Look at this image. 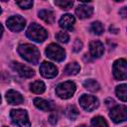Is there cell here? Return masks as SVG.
Returning <instances> with one entry per match:
<instances>
[{
  "mask_svg": "<svg viewBox=\"0 0 127 127\" xmlns=\"http://www.w3.org/2000/svg\"><path fill=\"white\" fill-rule=\"evenodd\" d=\"M18 53L19 55L26 60L27 62L31 64H38L40 60V52L38 48L32 44H23L18 47Z\"/></svg>",
  "mask_w": 127,
  "mask_h": 127,
  "instance_id": "obj_1",
  "label": "cell"
},
{
  "mask_svg": "<svg viewBox=\"0 0 127 127\" xmlns=\"http://www.w3.org/2000/svg\"><path fill=\"white\" fill-rule=\"evenodd\" d=\"M26 33H27L28 38H30L31 40L38 42V43L44 42L48 37V32L37 23L31 24Z\"/></svg>",
  "mask_w": 127,
  "mask_h": 127,
  "instance_id": "obj_2",
  "label": "cell"
},
{
  "mask_svg": "<svg viewBox=\"0 0 127 127\" xmlns=\"http://www.w3.org/2000/svg\"><path fill=\"white\" fill-rule=\"evenodd\" d=\"M10 117L12 122L18 127H31L28 113L24 109H12L10 111Z\"/></svg>",
  "mask_w": 127,
  "mask_h": 127,
  "instance_id": "obj_3",
  "label": "cell"
},
{
  "mask_svg": "<svg viewBox=\"0 0 127 127\" xmlns=\"http://www.w3.org/2000/svg\"><path fill=\"white\" fill-rule=\"evenodd\" d=\"M75 84L72 81H64L60 83L56 87V93L57 95L62 99H68L70 98L73 93L75 92Z\"/></svg>",
  "mask_w": 127,
  "mask_h": 127,
  "instance_id": "obj_4",
  "label": "cell"
},
{
  "mask_svg": "<svg viewBox=\"0 0 127 127\" xmlns=\"http://www.w3.org/2000/svg\"><path fill=\"white\" fill-rule=\"evenodd\" d=\"M46 55L55 62H62L65 58L64 50L57 44H50L46 49Z\"/></svg>",
  "mask_w": 127,
  "mask_h": 127,
  "instance_id": "obj_5",
  "label": "cell"
},
{
  "mask_svg": "<svg viewBox=\"0 0 127 127\" xmlns=\"http://www.w3.org/2000/svg\"><path fill=\"white\" fill-rule=\"evenodd\" d=\"M113 75L118 80L127 78V63L124 59H119L113 64Z\"/></svg>",
  "mask_w": 127,
  "mask_h": 127,
  "instance_id": "obj_6",
  "label": "cell"
},
{
  "mask_svg": "<svg viewBox=\"0 0 127 127\" xmlns=\"http://www.w3.org/2000/svg\"><path fill=\"white\" fill-rule=\"evenodd\" d=\"M79 104H80V106H81L84 110H86V111H88V112H91V111H93L94 109H96V108L98 107L99 101H98V99H97L95 96H93V95L83 94V95H81L80 98H79Z\"/></svg>",
  "mask_w": 127,
  "mask_h": 127,
  "instance_id": "obj_7",
  "label": "cell"
},
{
  "mask_svg": "<svg viewBox=\"0 0 127 127\" xmlns=\"http://www.w3.org/2000/svg\"><path fill=\"white\" fill-rule=\"evenodd\" d=\"M109 116L115 123H121L127 119V107L125 105L114 106L111 108Z\"/></svg>",
  "mask_w": 127,
  "mask_h": 127,
  "instance_id": "obj_8",
  "label": "cell"
},
{
  "mask_svg": "<svg viewBox=\"0 0 127 127\" xmlns=\"http://www.w3.org/2000/svg\"><path fill=\"white\" fill-rule=\"evenodd\" d=\"M26 25V20L19 16H12L7 20V27L9 28V30H11L12 32H20L24 29Z\"/></svg>",
  "mask_w": 127,
  "mask_h": 127,
  "instance_id": "obj_9",
  "label": "cell"
},
{
  "mask_svg": "<svg viewBox=\"0 0 127 127\" xmlns=\"http://www.w3.org/2000/svg\"><path fill=\"white\" fill-rule=\"evenodd\" d=\"M11 66H12V68H13L20 76H22V77L29 78V77L34 76V74H35L34 69H32L30 66L25 65V64H20V63L13 62V63L11 64Z\"/></svg>",
  "mask_w": 127,
  "mask_h": 127,
  "instance_id": "obj_10",
  "label": "cell"
},
{
  "mask_svg": "<svg viewBox=\"0 0 127 127\" xmlns=\"http://www.w3.org/2000/svg\"><path fill=\"white\" fill-rule=\"evenodd\" d=\"M40 73L46 78H52L58 74V67L52 63L44 62L40 65Z\"/></svg>",
  "mask_w": 127,
  "mask_h": 127,
  "instance_id": "obj_11",
  "label": "cell"
},
{
  "mask_svg": "<svg viewBox=\"0 0 127 127\" xmlns=\"http://www.w3.org/2000/svg\"><path fill=\"white\" fill-rule=\"evenodd\" d=\"M74 22H75V19L71 14H64L61 17L59 24H60L61 28L67 30V31H71L73 29Z\"/></svg>",
  "mask_w": 127,
  "mask_h": 127,
  "instance_id": "obj_12",
  "label": "cell"
},
{
  "mask_svg": "<svg viewBox=\"0 0 127 127\" xmlns=\"http://www.w3.org/2000/svg\"><path fill=\"white\" fill-rule=\"evenodd\" d=\"M89 52L92 58H100L104 53L103 44L99 41H92L89 44Z\"/></svg>",
  "mask_w": 127,
  "mask_h": 127,
  "instance_id": "obj_13",
  "label": "cell"
},
{
  "mask_svg": "<svg viewBox=\"0 0 127 127\" xmlns=\"http://www.w3.org/2000/svg\"><path fill=\"white\" fill-rule=\"evenodd\" d=\"M6 99H7L8 103L9 104H12V105H18V104L23 103V101H24V98L21 95V93H19L16 90H13V89L7 91V93H6Z\"/></svg>",
  "mask_w": 127,
  "mask_h": 127,
  "instance_id": "obj_14",
  "label": "cell"
},
{
  "mask_svg": "<svg viewBox=\"0 0 127 127\" xmlns=\"http://www.w3.org/2000/svg\"><path fill=\"white\" fill-rule=\"evenodd\" d=\"M92 13H93V8L91 6H87L85 4H80L75 9V14L80 19L89 18L92 15Z\"/></svg>",
  "mask_w": 127,
  "mask_h": 127,
  "instance_id": "obj_15",
  "label": "cell"
},
{
  "mask_svg": "<svg viewBox=\"0 0 127 127\" xmlns=\"http://www.w3.org/2000/svg\"><path fill=\"white\" fill-rule=\"evenodd\" d=\"M34 104L37 108H39L43 111H52L53 108H54L53 104L50 101H48L46 99H43V98H39V97L34 99Z\"/></svg>",
  "mask_w": 127,
  "mask_h": 127,
  "instance_id": "obj_16",
  "label": "cell"
},
{
  "mask_svg": "<svg viewBox=\"0 0 127 127\" xmlns=\"http://www.w3.org/2000/svg\"><path fill=\"white\" fill-rule=\"evenodd\" d=\"M80 70V66L77 63L73 62V63H69L65 65L64 69V72L66 74V75H75L79 72Z\"/></svg>",
  "mask_w": 127,
  "mask_h": 127,
  "instance_id": "obj_17",
  "label": "cell"
},
{
  "mask_svg": "<svg viewBox=\"0 0 127 127\" xmlns=\"http://www.w3.org/2000/svg\"><path fill=\"white\" fill-rule=\"evenodd\" d=\"M39 17L48 24H52L55 21V14L51 10H46V9L41 10L39 12Z\"/></svg>",
  "mask_w": 127,
  "mask_h": 127,
  "instance_id": "obj_18",
  "label": "cell"
},
{
  "mask_svg": "<svg viewBox=\"0 0 127 127\" xmlns=\"http://www.w3.org/2000/svg\"><path fill=\"white\" fill-rule=\"evenodd\" d=\"M30 89L34 92V93H37V94H40V93H43L46 89V85L43 81L41 80H36L34 81L33 83H31L30 85Z\"/></svg>",
  "mask_w": 127,
  "mask_h": 127,
  "instance_id": "obj_19",
  "label": "cell"
},
{
  "mask_svg": "<svg viewBox=\"0 0 127 127\" xmlns=\"http://www.w3.org/2000/svg\"><path fill=\"white\" fill-rule=\"evenodd\" d=\"M126 87H127L126 84H120L116 86V89H115V92L118 98L124 102L127 100V88Z\"/></svg>",
  "mask_w": 127,
  "mask_h": 127,
  "instance_id": "obj_20",
  "label": "cell"
},
{
  "mask_svg": "<svg viewBox=\"0 0 127 127\" xmlns=\"http://www.w3.org/2000/svg\"><path fill=\"white\" fill-rule=\"evenodd\" d=\"M83 86H84V88H86L87 90L92 91V92H95V91L99 90V88H100L99 83L94 79H86L83 82Z\"/></svg>",
  "mask_w": 127,
  "mask_h": 127,
  "instance_id": "obj_21",
  "label": "cell"
},
{
  "mask_svg": "<svg viewBox=\"0 0 127 127\" xmlns=\"http://www.w3.org/2000/svg\"><path fill=\"white\" fill-rule=\"evenodd\" d=\"M79 112L77 110V108L74 106V105H68L65 109V115L67 118L71 119V120H74L77 116H78Z\"/></svg>",
  "mask_w": 127,
  "mask_h": 127,
  "instance_id": "obj_22",
  "label": "cell"
},
{
  "mask_svg": "<svg viewBox=\"0 0 127 127\" xmlns=\"http://www.w3.org/2000/svg\"><path fill=\"white\" fill-rule=\"evenodd\" d=\"M91 126L92 127H108V124L103 117L95 116L91 119Z\"/></svg>",
  "mask_w": 127,
  "mask_h": 127,
  "instance_id": "obj_23",
  "label": "cell"
},
{
  "mask_svg": "<svg viewBox=\"0 0 127 127\" xmlns=\"http://www.w3.org/2000/svg\"><path fill=\"white\" fill-rule=\"evenodd\" d=\"M90 31H91L93 34H95V35H101V34L103 33V31H104V28H103V25H102L100 22L96 21V22H93V23L91 24V26H90Z\"/></svg>",
  "mask_w": 127,
  "mask_h": 127,
  "instance_id": "obj_24",
  "label": "cell"
},
{
  "mask_svg": "<svg viewBox=\"0 0 127 127\" xmlns=\"http://www.w3.org/2000/svg\"><path fill=\"white\" fill-rule=\"evenodd\" d=\"M55 4L57 6H59L60 8H62V9L67 10V9H69V8L72 7L73 2L72 1H68V0H56L55 1Z\"/></svg>",
  "mask_w": 127,
  "mask_h": 127,
  "instance_id": "obj_25",
  "label": "cell"
},
{
  "mask_svg": "<svg viewBox=\"0 0 127 127\" xmlns=\"http://www.w3.org/2000/svg\"><path fill=\"white\" fill-rule=\"evenodd\" d=\"M56 39L60 42V43H67L69 40V36L67 35V33L65 32H59L56 35Z\"/></svg>",
  "mask_w": 127,
  "mask_h": 127,
  "instance_id": "obj_26",
  "label": "cell"
},
{
  "mask_svg": "<svg viewBox=\"0 0 127 127\" xmlns=\"http://www.w3.org/2000/svg\"><path fill=\"white\" fill-rule=\"evenodd\" d=\"M16 4L22 9H30L33 6V1H17Z\"/></svg>",
  "mask_w": 127,
  "mask_h": 127,
  "instance_id": "obj_27",
  "label": "cell"
},
{
  "mask_svg": "<svg viewBox=\"0 0 127 127\" xmlns=\"http://www.w3.org/2000/svg\"><path fill=\"white\" fill-rule=\"evenodd\" d=\"M81 48H82V43H81V41L78 40V39H76L75 42H74V44H73V51H74L75 53H77V52H79V51L81 50Z\"/></svg>",
  "mask_w": 127,
  "mask_h": 127,
  "instance_id": "obj_28",
  "label": "cell"
},
{
  "mask_svg": "<svg viewBox=\"0 0 127 127\" xmlns=\"http://www.w3.org/2000/svg\"><path fill=\"white\" fill-rule=\"evenodd\" d=\"M49 121H50L52 124H55V123L57 122V115L52 114V115L50 116V118H49Z\"/></svg>",
  "mask_w": 127,
  "mask_h": 127,
  "instance_id": "obj_29",
  "label": "cell"
},
{
  "mask_svg": "<svg viewBox=\"0 0 127 127\" xmlns=\"http://www.w3.org/2000/svg\"><path fill=\"white\" fill-rule=\"evenodd\" d=\"M119 13L122 15V17H123V18H125V17L127 16V14H126V7H123V8L119 11Z\"/></svg>",
  "mask_w": 127,
  "mask_h": 127,
  "instance_id": "obj_30",
  "label": "cell"
},
{
  "mask_svg": "<svg viewBox=\"0 0 127 127\" xmlns=\"http://www.w3.org/2000/svg\"><path fill=\"white\" fill-rule=\"evenodd\" d=\"M2 34H3V26H2L1 23H0V38L2 37Z\"/></svg>",
  "mask_w": 127,
  "mask_h": 127,
  "instance_id": "obj_31",
  "label": "cell"
},
{
  "mask_svg": "<svg viewBox=\"0 0 127 127\" xmlns=\"http://www.w3.org/2000/svg\"><path fill=\"white\" fill-rule=\"evenodd\" d=\"M77 127H87V126H85V125H79V126H77Z\"/></svg>",
  "mask_w": 127,
  "mask_h": 127,
  "instance_id": "obj_32",
  "label": "cell"
},
{
  "mask_svg": "<svg viewBox=\"0 0 127 127\" xmlns=\"http://www.w3.org/2000/svg\"><path fill=\"white\" fill-rule=\"evenodd\" d=\"M1 12H2V11H1V8H0V14H1Z\"/></svg>",
  "mask_w": 127,
  "mask_h": 127,
  "instance_id": "obj_33",
  "label": "cell"
},
{
  "mask_svg": "<svg viewBox=\"0 0 127 127\" xmlns=\"http://www.w3.org/2000/svg\"><path fill=\"white\" fill-rule=\"evenodd\" d=\"M0 102H1V96H0Z\"/></svg>",
  "mask_w": 127,
  "mask_h": 127,
  "instance_id": "obj_34",
  "label": "cell"
},
{
  "mask_svg": "<svg viewBox=\"0 0 127 127\" xmlns=\"http://www.w3.org/2000/svg\"><path fill=\"white\" fill-rule=\"evenodd\" d=\"M3 127H6V126H3Z\"/></svg>",
  "mask_w": 127,
  "mask_h": 127,
  "instance_id": "obj_35",
  "label": "cell"
}]
</instances>
